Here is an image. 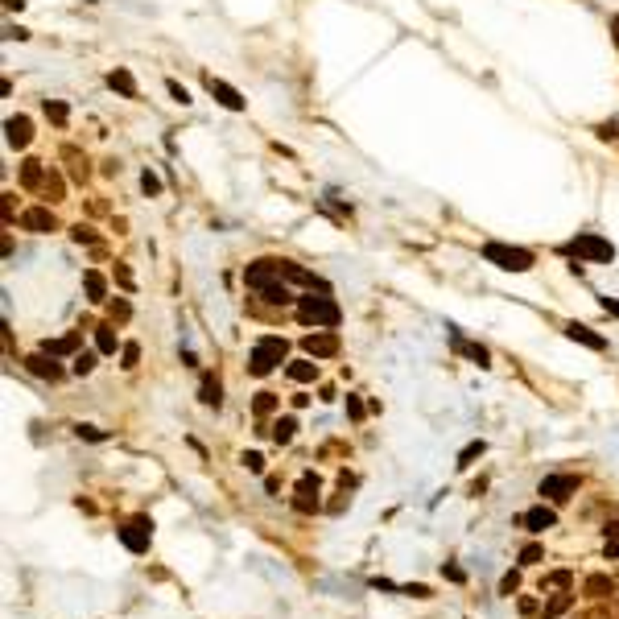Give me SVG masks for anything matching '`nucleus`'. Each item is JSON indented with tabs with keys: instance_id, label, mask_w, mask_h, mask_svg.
<instances>
[{
	"instance_id": "8",
	"label": "nucleus",
	"mask_w": 619,
	"mask_h": 619,
	"mask_svg": "<svg viewBox=\"0 0 619 619\" xmlns=\"http://www.w3.org/2000/svg\"><path fill=\"white\" fill-rule=\"evenodd\" d=\"M120 541H124L132 554H145V549H149V541H153V525H149V521H132V525H124V529H120Z\"/></svg>"
},
{
	"instance_id": "45",
	"label": "nucleus",
	"mask_w": 619,
	"mask_h": 619,
	"mask_svg": "<svg viewBox=\"0 0 619 619\" xmlns=\"http://www.w3.org/2000/svg\"><path fill=\"white\" fill-rule=\"evenodd\" d=\"M599 306H603L607 314H616V318H619V302H616V297H599Z\"/></svg>"
},
{
	"instance_id": "2",
	"label": "nucleus",
	"mask_w": 619,
	"mask_h": 619,
	"mask_svg": "<svg viewBox=\"0 0 619 619\" xmlns=\"http://www.w3.org/2000/svg\"><path fill=\"white\" fill-rule=\"evenodd\" d=\"M297 318L306 322V326H326V331H335L339 326V306H335V297H326V289L314 297V289L310 293H302L297 297Z\"/></svg>"
},
{
	"instance_id": "41",
	"label": "nucleus",
	"mask_w": 619,
	"mask_h": 619,
	"mask_svg": "<svg viewBox=\"0 0 619 619\" xmlns=\"http://www.w3.org/2000/svg\"><path fill=\"white\" fill-rule=\"evenodd\" d=\"M516 587H521V578H516V574H504V578H500V595H512Z\"/></svg>"
},
{
	"instance_id": "28",
	"label": "nucleus",
	"mask_w": 619,
	"mask_h": 619,
	"mask_svg": "<svg viewBox=\"0 0 619 619\" xmlns=\"http://www.w3.org/2000/svg\"><path fill=\"white\" fill-rule=\"evenodd\" d=\"M165 91H169V99H174V103H182V107L190 103V91H186L178 78H165Z\"/></svg>"
},
{
	"instance_id": "9",
	"label": "nucleus",
	"mask_w": 619,
	"mask_h": 619,
	"mask_svg": "<svg viewBox=\"0 0 619 619\" xmlns=\"http://www.w3.org/2000/svg\"><path fill=\"white\" fill-rule=\"evenodd\" d=\"M302 347H306L314 359H326V355H335V351H339V335H335V331H314V335H306V339H302Z\"/></svg>"
},
{
	"instance_id": "39",
	"label": "nucleus",
	"mask_w": 619,
	"mask_h": 619,
	"mask_svg": "<svg viewBox=\"0 0 619 619\" xmlns=\"http://www.w3.org/2000/svg\"><path fill=\"white\" fill-rule=\"evenodd\" d=\"M541 587H570V570H558V574H549Z\"/></svg>"
},
{
	"instance_id": "6",
	"label": "nucleus",
	"mask_w": 619,
	"mask_h": 619,
	"mask_svg": "<svg viewBox=\"0 0 619 619\" xmlns=\"http://www.w3.org/2000/svg\"><path fill=\"white\" fill-rule=\"evenodd\" d=\"M202 83H207V91L215 95V103H223L227 112H244V95H240L231 83H223V78H215V74H207Z\"/></svg>"
},
{
	"instance_id": "20",
	"label": "nucleus",
	"mask_w": 619,
	"mask_h": 619,
	"mask_svg": "<svg viewBox=\"0 0 619 619\" xmlns=\"http://www.w3.org/2000/svg\"><path fill=\"white\" fill-rule=\"evenodd\" d=\"M83 285H87V297H91V302H103V297H107V281H103V273H95V269L83 273Z\"/></svg>"
},
{
	"instance_id": "44",
	"label": "nucleus",
	"mask_w": 619,
	"mask_h": 619,
	"mask_svg": "<svg viewBox=\"0 0 619 619\" xmlns=\"http://www.w3.org/2000/svg\"><path fill=\"white\" fill-rule=\"evenodd\" d=\"M541 607H537V599H521V616H537Z\"/></svg>"
},
{
	"instance_id": "31",
	"label": "nucleus",
	"mask_w": 619,
	"mask_h": 619,
	"mask_svg": "<svg viewBox=\"0 0 619 619\" xmlns=\"http://www.w3.org/2000/svg\"><path fill=\"white\" fill-rule=\"evenodd\" d=\"M570 603H574V595H558V599H549V603H545V619L562 616V611H566Z\"/></svg>"
},
{
	"instance_id": "43",
	"label": "nucleus",
	"mask_w": 619,
	"mask_h": 619,
	"mask_svg": "<svg viewBox=\"0 0 619 619\" xmlns=\"http://www.w3.org/2000/svg\"><path fill=\"white\" fill-rule=\"evenodd\" d=\"M442 578H450V583H463V578H467V574H463V570H459V566H442Z\"/></svg>"
},
{
	"instance_id": "18",
	"label": "nucleus",
	"mask_w": 619,
	"mask_h": 619,
	"mask_svg": "<svg viewBox=\"0 0 619 619\" xmlns=\"http://www.w3.org/2000/svg\"><path fill=\"white\" fill-rule=\"evenodd\" d=\"M566 335H570L574 343L591 347V351H603V347H607V339H603V335H595V331H591V326H583V322H570V326H566Z\"/></svg>"
},
{
	"instance_id": "40",
	"label": "nucleus",
	"mask_w": 619,
	"mask_h": 619,
	"mask_svg": "<svg viewBox=\"0 0 619 619\" xmlns=\"http://www.w3.org/2000/svg\"><path fill=\"white\" fill-rule=\"evenodd\" d=\"M70 235H74V244H95V235H91V227H83V223H78V227H74Z\"/></svg>"
},
{
	"instance_id": "1",
	"label": "nucleus",
	"mask_w": 619,
	"mask_h": 619,
	"mask_svg": "<svg viewBox=\"0 0 619 619\" xmlns=\"http://www.w3.org/2000/svg\"><path fill=\"white\" fill-rule=\"evenodd\" d=\"M562 252L574 256L578 264H583V260H587V264H611V260H616V244L603 240V235H595V231H578Z\"/></svg>"
},
{
	"instance_id": "25",
	"label": "nucleus",
	"mask_w": 619,
	"mask_h": 619,
	"mask_svg": "<svg viewBox=\"0 0 619 619\" xmlns=\"http://www.w3.org/2000/svg\"><path fill=\"white\" fill-rule=\"evenodd\" d=\"M70 372H74V376H91V372H95V351H78L74 364H70Z\"/></svg>"
},
{
	"instance_id": "12",
	"label": "nucleus",
	"mask_w": 619,
	"mask_h": 619,
	"mask_svg": "<svg viewBox=\"0 0 619 619\" xmlns=\"http://www.w3.org/2000/svg\"><path fill=\"white\" fill-rule=\"evenodd\" d=\"M521 525H525L529 533H545V529H554V525H558V516H554V508L537 504V508H529V512L521 516Z\"/></svg>"
},
{
	"instance_id": "22",
	"label": "nucleus",
	"mask_w": 619,
	"mask_h": 619,
	"mask_svg": "<svg viewBox=\"0 0 619 619\" xmlns=\"http://www.w3.org/2000/svg\"><path fill=\"white\" fill-rule=\"evenodd\" d=\"M198 401H202V405H211V409H219V405H223V388H219V380H215V376H207V380H202Z\"/></svg>"
},
{
	"instance_id": "27",
	"label": "nucleus",
	"mask_w": 619,
	"mask_h": 619,
	"mask_svg": "<svg viewBox=\"0 0 619 619\" xmlns=\"http://www.w3.org/2000/svg\"><path fill=\"white\" fill-rule=\"evenodd\" d=\"M74 347H78V335H66V339H58V343H45L50 355H70Z\"/></svg>"
},
{
	"instance_id": "35",
	"label": "nucleus",
	"mask_w": 619,
	"mask_h": 619,
	"mask_svg": "<svg viewBox=\"0 0 619 619\" xmlns=\"http://www.w3.org/2000/svg\"><path fill=\"white\" fill-rule=\"evenodd\" d=\"M364 413H368L364 401H359V397H347V417H351V421H364Z\"/></svg>"
},
{
	"instance_id": "48",
	"label": "nucleus",
	"mask_w": 619,
	"mask_h": 619,
	"mask_svg": "<svg viewBox=\"0 0 619 619\" xmlns=\"http://www.w3.org/2000/svg\"><path fill=\"white\" fill-rule=\"evenodd\" d=\"M611 33H619V12H616V21H611Z\"/></svg>"
},
{
	"instance_id": "5",
	"label": "nucleus",
	"mask_w": 619,
	"mask_h": 619,
	"mask_svg": "<svg viewBox=\"0 0 619 619\" xmlns=\"http://www.w3.org/2000/svg\"><path fill=\"white\" fill-rule=\"evenodd\" d=\"M25 231H33V235H45V231H58V219H54V211L50 207H29V211H21V219H17Z\"/></svg>"
},
{
	"instance_id": "4",
	"label": "nucleus",
	"mask_w": 619,
	"mask_h": 619,
	"mask_svg": "<svg viewBox=\"0 0 619 619\" xmlns=\"http://www.w3.org/2000/svg\"><path fill=\"white\" fill-rule=\"evenodd\" d=\"M483 260L504 269V273H529L533 269V252L529 248H512V244H500V240L483 244Z\"/></svg>"
},
{
	"instance_id": "10",
	"label": "nucleus",
	"mask_w": 619,
	"mask_h": 619,
	"mask_svg": "<svg viewBox=\"0 0 619 619\" xmlns=\"http://www.w3.org/2000/svg\"><path fill=\"white\" fill-rule=\"evenodd\" d=\"M4 140H8L12 149H25V145L33 140V124H29V116H8V120H4Z\"/></svg>"
},
{
	"instance_id": "11",
	"label": "nucleus",
	"mask_w": 619,
	"mask_h": 619,
	"mask_svg": "<svg viewBox=\"0 0 619 619\" xmlns=\"http://www.w3.org/2000/svg\"><path fill=\"white\" fill-rule=\"evenodd\" d=\"M293 508H297V512H314V508H318V475H302Z\"/></svg>"
},
{
	"instance_id": "47",
	"label": "nucleus",
	"mask_w": 619,
	"mask_h": 619,
	"mask_svg": "<svg viewBox=\"0 0 619 619\" xmlns=\"http://www.w3.org/2000/svg\"><path fill=\"white\" fill-rule=\"evenodd\" d=\"M4 8H8V12H21V8H25V0H4Z\"/></svg>"
},
{
	"instance_id": "24",
	"label": "nucleus",
	"mask_w": 619,
	"mask_h": 619,
	"mask_svg": "<svg viewBox=\"0 0 619 619\" xmlns=\"http://www.w3.org/2000/svg\"><path fill=\"white\" fill-rule=\"evenodd\" d=\"M41 112H45V120H54L58 128L70 120V107H66V103H58V99H45V103H41Z\"/></svg>"
},
{
	"instance_id": "30",
	"label": "nucleus",
	"mask_w": 619,
	"mask_h": 619,
	"mask_svg": "<svg viewBox=\"0 0 619 619\" xmlns=\"http://www.w3.org/2000/svg\"><path fill=\"white\" fill-rule=\"evenodd\" d=\"M483 450H487L483 442H467V446H463V454H459V467H471V463H475Z\"/></svg>"
},
{
	"instance_id": "37",
	"label": "nucleus",
	"mask_w": 619,
	"mask_h": 619,
	"mask_svg": "<svg viewBox=\"0 0 619 619\" xmlns=\"http://www.w3.org/2000/svg\"><path fill=\"white\" fill-rule=\"evenodd\" d=\"M240 463H244L248 471H264V454H256V450H248V454H244Z\"/></svg>"
},
{
	"instance_id": "16",
	"label": "nucleus",
	"mask_w": 619,
	"mask_h": 619,
	"mask_svg": "<svg viewBox=\"0 0 619 619\" xmlns=\"http://www.w3.org/2000/svg\"><path fill=\"white\" fill-rule=\"evenodd\" d=\"M45 174H50V169H45L41 161H33V157L21 161V186H25V190H41V186H45Z\"/></svg>"
},
{
	"instance_id": "34",
	"label": "nucleus",
	"mask_w": 619,
	"mask_h": 619,
	"mask_svg": "<svg viewBox=\"0 0 619 619\" xmlns=\"http://www.w3.org/2000/svg\"><path fill=\"white\" fill-rule=\"evenodd\" d=\"M541 558H545V549H541V545H537V541H533V545H525V549H521V566H537V562H541Z\"/></svg>"
},
{
	"instance_id": "14",
	"label": "nucleus",
	"mask_w": 619,
	"mask_h": 619,
	"mask_svg": "<svg viewBox=\"0 0 619 619\" xmlns=\"http://www.w3.org/2000/svg\"><path fill=\"white\" fill-rule=\"evenodd\" d=\"M25 368H29L33 376H41V380H62V368L54 364V355H50V351H41V355H29V359H25Z\"/></svg>"
},
{
	"instance_id": "42",
	"label": "nucleus",
	"mask_w": 619,
	"mask_h": 619,
	"mask_svg": "<svg viewBox=\"0 0 619 619\" xmlns=\"http://www.w3.org/2000/svg\"><path fill=\"white\" fill-rule=\"evenodd\" d=\"M128 314H132V310H128V302H120V297H116V302H112V318H128Z\"/></svg>"
},
{
	"instance_id": "29",
	"label": "nucleus",
	"mask_w": 619,
	"mask_h": 619,
	"mask_svg": "<svg viewBox=\"0 0 619 619\" xmlns=\"http://www.w3.org/2000/svg\"><path fill=\"white\" fill-rule=\"evenodd\" d=\"M136 359H140V347H136V343H124V347H120V368H128V372H132V368H136Z\"/></svg>"
},
{
	"instance_id": "7",
	"label": "nucleus",
	"mask_w": 619,
	"mask_h": 619,
	"mask_svg": "<svg viewBox=\"0 0 619 619\" xmlns=\"http://www.w3.org/2000/svg\"><path fill=\"white\" fill-rule=\"evenodd\" d=\"M537 492H541L545 500H570V496L578 492V479H574V475H545Z\"/></svg>"
},
{
	"instance_id": "15",
	"label": "nucleus",
	"mask_w": 619,
	"mask_h": 619,
	"mask_svg": "<svg viewBox=\"0 0 619 619\" xmlns=\"http://www.w3.org/2000/svg\"><path fill=\"white\" fill-rule=\"evenodd\" d=\"M107 87H112V91H120L124 99H136V95H140V87H136L132 70H124V66H116V70L107 74Z\"/></svg>"
},
{
	"instance_id": "33",
	"label": "nucleus",
	"mask_w": 619,
	"mask_h": 619,
	"mask_svg": "<svg viewBox=\"0 0 619 619\" xmlns=\"http://www.w3.org/2000/svg\"><path fill=\"white\" fill-rule=\"evenodd\" d=\"M41 190H45L54 202L62 198V178H58V169H50V174H45V186H41Z\"/></svg>"
},
{
	"instance_id": "32",
	"label": "nucleus",
	"mask_w": 619,
	"mask_h": 619,
	"mask_svg": "<svg viewBox=\"0 0 619 619\" xmlns=\"http://www.w3.org/2000/svg\"><path fill=\"white\" fill-rule=\"evenodd\" d=\"M140 190H145L149 198H153V194H161V178H157L153 169H145V174H140Z\"/></svg>"
},
{
	"instance_id": "19",
	"label": "nucleus",
	"mask_w": 619,
	"mask_h": 619,
	"mask_svg": "<svg viewBox=\"0 0 619 619\" xmlns=\"http://www.w3.org/2000/svg\"><path fill=\"white\" fill-rule=\"evenodd\" d=\"M285 376L297 380V384H310V380H318V364H314V359H293V364L285 368Z\"/></svg>"
},
{
	"instance_id": "38",
	"label": "nucleus",
	"mask_w": 619,
	"mask_h": 619,
	"mask_svg": "<svg viewBox=\"0 0 619 619\" xmlns=\"http://www.w3.org/2000/svg\"><path fill=\"white\" fill-rule=\"evenodd\" d=\"M78 438H87V442H103L107 434H103V430H95V426H78Z\"/></svg>"
},
{
	"instance_id": "23",
	"label": "nucleus",
	"mask_w": 619,
	"mask_h": 619,
	"mask_svg": "<svg viewBox=\"0 0 619 619\" xmlns=\"http://www.w3.org/2000/svg\"><path fill=\"white\" fill-rule=\"evenodd\" d=\"M269 434H273V442H277V446H285V442H293L297 421H293V417H281V421H273V430H269Z\"/></svg>"
},
{
	"instance_id": "3",
	"label": "nucleus",
	"mask_w": 619,
	"mask_h": 619,
	"mask_svg": "<svg viewBox=\"0 0 619 619\" xmlns=\"http://www.w3.org/2000/svg\"><path fill=\"white\" fill-rule=\"evenodd\" d=\"M285 351H289V343L281 339V335H260L256 343H252V355H248V372L252 376H269L281 359H285Z\"/></svg>"
},
{
	"instance_id": "13",
	"label": "nucleus",
	"mask_w": 619,
	"mask_h": 619,
	"mask_svg": "<svg viewBox=\"0 0 619 619\" xmlns=\"http://www.w3.org/2000/svg\"><path fill=\"white\" fill-rule=\"evenodd\" d=\"M450 343H454V351H459V355H467V359H475L479 368H487V364H492V355H487V347H479V343H467V339H463V335H459L454 326H450Z\"/></svg>"
},
{
	"instance_id": "17",
	"label": "nucleus",
	"mask_w": 619,
	"mask_h": 619,
	"mask_svg": "<svg viewBox=\"0 0 619 619\" xmlns=\"http://www.w3.org/2000/svg\"><path fill=\"white\" fill-rule=\"evenodd\" d=\"M281 277H285V281H293V285H310V289H326V285H322V281H318L314 273H306V269H302V264H293V260H281Z\"/></svg>"
},
{
	"instance_id": "46",
	"label": "nucleus",
	"mask_w": 619,
	"mask_h": 619,
	"mask_svg": "<svg viewBox=\"0 0 619 619\" xmlns=\"http://www.w3.org/2000/svg\"><path fill=\"white\" fill-rule=\"evenodd\" d=\"M611 132L619 136V120H611V124H603V128H599V136H611Z\"/></svg>"
},
{
	"instance_id": "36",
	"label": "nucleus",
	"mask_w": 619,
	"mask_h": 619,
	"mask_svg": "<svg viewBox=\"0 0 619 619\" xmlns=\"http://www.w3.org/2000/svg\"><path fill=\"white\" fill-rule=\"evenodd\" d=\"M587 591H591V595H607V591H611V578H603V574H595V578L587 583Z\"/></svg>"
},
{
	"instance_id": "26",
	"label": "nucleus",
	"mask_w": 619,
	"mask_h": 619,
	"mask_svg": "<svg viewBox=\"0 0 619 619\" xmlns=\"http://www.w3.org/2000/svg\"><path fill=\"white\" fill-rule=\"evenodd\" d=\"M277 409V392H256V401H252V413L256 417H269Z\"/></svg>"
},
{
	"instance_id": "21",
	"label": "nucleus",
	"mask_w": 619,
	"mask_h": 619,
	"mask_svg": "<svg viewBox=\"0 0 619 619\" xmlns=\"http://www.w3.org/2000/svg\"><path fill=\"white\" fill-rule=\"evenodd\" d=\"M116 347H120V343H116V331H112V326H95V351H99V355H116Z\"/></svg>"
}]
</instances>
